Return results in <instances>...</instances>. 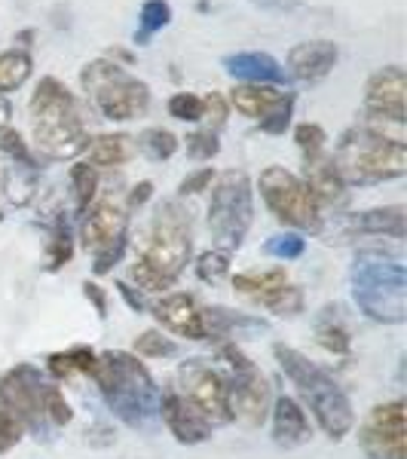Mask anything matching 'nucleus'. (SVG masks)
Listing matches in <instances>:
<instances>
[{"instance_id": "28", "label": "nucleus", "mask_w": 407, "mask_h": 459, "mask_svg": "<svg viewBox=\"0 0 407 459\" xmlns=\"http://www.w3.org/2000/svg\"><path fill=\"white\" fill-rule=\"evenodd\" d=\"M288 285V273L285 266H270V270H248V273H236L233 288L242 298H251L255 303H261L266 294H273L276 288Z\"/></svg>"}, {"instance_id": "25", "label": "nucleus", "mask_w": 407, "mask_h": 459, "mask_svg": "<svg viewBox=\"0 0 407 459\" xmlns=\"http://www.w3.org/2000/svg\"><path fill=\"white\" fill-rule=\"evenodd\" d=\"M316 343L331 355H350L352 352V331L343 318V309L337 303H325L313 322Z\"/></svg>"}, {"instance_id": "27", "label": "nucleus", "mask_w": 407, "mask_h": 459, "mask_svg": "<svg viewBox=\"0 0 407 459\" xmlns=\"http://www.w3.org/2000/svg\"><path fill=\"white\" fill-rule=\"evenodd\" d=\"M0 196L10 205H28L37 196V169L0 162Z\"/></svg>"}, {"instance_id": "52", "label": "nucleus", "mask_w": 407, "mask_h": 459, "mask_svg": "<svg viewBox=\"0 0 407 459\" xmlns=\"http://www.w3.org/2000/svg\"><path fill=\"white\" fill-rule=\"evenodd\" d=\"M10 117H13L10 101H6V95H0V129H6V126H10Z\"/></svg>"}, {"instance_id": "37", "label": "nucleus", "mask_w": 407, "mask_h": 459, "mask_svg": "<svg viewBox=\"0 0 407 459\" xmlns=\"http://www.w3.org/2000/svg\"><path fill=\"white\" fill-rule=\"evenodd\" d=\"M264 255L276 257V261H298V257L307 255V239L300 233H279L273 239H266Z\"/></svg>"}, {"instance_id": "6", "label": "nucleus", "mask_w": 407, "mask_h": 459, "mask_svg": "<svg viewBox=\"0 0 407 459\" xmlns=\"http://www.w3.org/2000/svg\"><path fill=\"white\" fill-rule=\"evenodd\" d=\"M331 160L346 184H383L407 172V144L377 135L359 123L340 135Z\"/></svg>"}, {"instance_id": "53", "label": "nucleus", "mask_w": 407, "mask_h": 459, "mask_svg": "<svg viewBox=\"0 0 407 459\" xmlns=\"http://www.w3.org/2000/svg\"><path fill=\"white\" fill-rule=\"evenodd\" d=\"M251 4H257V6H276V10H288V6H294L298 0H251Z\"/></svg>"}, {"instance_id": "43", "label": "nucleus", "mask_w": 407, "mask_h": 459, "mask_svg": "<svg viewBox=\"0 0 407 459\" xmlns=\"http://www.w3.org/2000/svg\"><path fill=\"white\" fill-rule=\"evenodd\" d=\"M184 144H187V153L199 162L205 160H214L221 153V142H218V132L212 129H196L190 132L187 138H184Z\"/></svg>"}, {"instance_id": "31", "label": "nucleus", "mask_w": 407, "mask_h": 459, "mask_svg": "<svg viewBox=\"0 0 407 459\" xmlns=\"http://www.w3.org/2000/svg\"><path fill=\"white\" fill-rule=\"evenodd\" d=\"M71 196H74V212L83 218V212L95 203L99 196V169L89 166V162H74L68 172Z\"/></svg>"}, {"instance_id": "51", "label": "nucleus", "mask_w": 407, "mask_h": 459, "mask_svg": "<svg viewBox=\"0 0 407 459\" xmlns=\"http://www.w3.org/2000/svg\"><path fill=\"white\" fill-rule=\"evenodd\" d=\"M34 37H37L34 28H25V31H19L16 37H13V43H16V49H31Z\"/></svg>"}, {"instance_id": "14", "label": "nucleus", "mask_w": 407, "mask_h": 459, "mask_svg": "<svg viewBox=\"0 0 407 459\" xmlns=\"http://www.w3.org/2000/svg\"><path fill=\"white\" fill-rule=\"evenodd\" d=\"M178 395L209 420L212 426H230L233 413L227 404V380L218 368L205 365L203 359H187L178 368Z\"/></svg>"}, {"instance_id": "9", "label": "nucleus", "mask_w": 407, "mask_h": 459, "mask_svg": "<svg viewBox=\"0 0 407 459\" xmlns=\"http://www.w3.org/2000/svg\"><path fill=\"white\" fill-rule=\"evenodd\" d=\"M257 190H261L264 205L279 224L300 230V233H319L325 227L322 205L309 194L303 178L288 172L285 166H266L257 178Z\"/></svg>"}, {"instance_id": "47", "label": "nucleus", "mask_w": 407, "mask_h": 459, "mask_svg": "<svg viewBox=\"0 0 407 459\" xmlns=\"http://www.w3.org/2000/svg\"><path fill=\"white\" fill-rule=\"evenodd\" d=\"M117 291H120V298L126 300V307L135 309V313H147V309H151L144 291H138L135 285H129V282H123V279H120V282H117Z\"/></svg>"}, {"instance_id": "8", "label": "nucleus", "mask_w": 407, "mask_h": 459, "mask_svg": "<svg viewBox=\"0 0 407 459\" xmlns=\"http://www.w3.org/2000/svg\"><path fill=\"white\" fill-rule=\"evenodd\" d=\"M251 224H255V187L248 172L227 169L214 175L209 187V233L214 248L227 255L242 248Z\"/></svg>"}, {"instance_id": "1", "label": "nucleus", "mask_w": 407, "mask_h": 459, "mask_svg": "<svg viewBox=\"0 0 407 459\" xmlns=\"http://www.w3.org/2000/svg\"><path fill=\"white\" fill-rule=\"evenodd\" d=\"M194 257V221L178 199H166L151 214V224L138 239V255L129 276L138 291L166 294L181 279Z\"/></svg>"}, {"instance_id": "15", "label": "nucleus", "mask_w": 407, "mask_h": 459, "mask_svg": "<svg viewBox=\"0 0 407 459\" xmlns=\"http://www.w3.org/2000/svg\"><path fill=\"white\" fill-rule=\"evenodd\" d=\"M359 447L368 459H407L402 398H392L368 411L365 423L359 426Z\"/></svg>"}, {"instance_id": "54", "label": "nucleus", "mask_w": 407, "mask_h": 459, "mask_svg": "<svg viewBox=\"0 0 407 459\" xmlns=\"http://www.w3.org/2000/svg\"><path fill=\"white\" fill-rule=\"evenodd\" d=\"M0 221H4V209H0Z\"/></svg>"}, {"instance_id": "40", "label": "nucleus", "mask_w": 407, "mask_h": 459, "mask_svg": "<svg viewBox=\"0 0 407 459\" xmlns=\"http://www.w3.org/2000/svg\"><path fill=\"white\" fill-rule=\"evenodd\" d=\"M294 142H298L303 160L309 157H319V153H325V144H328V132L322 129L319 123H298L294 126Z\"/></svg>"}, {"instance_id": "32", "label": "nucleus", "mask_w": 407, "mask_h": 459, "mask_svg": "<svg viewBox=\"0 0 407 459\" xmlns=\"http://www.w3.org/2000/svg\"><path fill=\"white\" fill-rule=\"evenodd\" d=\"M135 142L138 151L144 153L151 162H166L172 160L178 153V147H181V138L175 135V132L162 129V126H151V129L138 132V138H132Z\"/></svg>"}, {"instance_id": "18", "label": "nucleus", "mask_w": 407, "mask_h": 459, "mask_svg": "<svg viewBox=\"0 0 407 459\" xmlns=\"http://www.w3.org/2000/svg\"><path fill=\"white\" fill-rule=\"evenodd\" d=\"M160 420H162V426L169 429V435H172L178 444H187V447L205 444L214 432V426L209 420H205L187 398L178 395V392H166V395H162Z\"/></svg>"}, {"instance_id": "24", "label": "nucleus", "mask_w": 407, "mask_h": 459, "mask_svg": "<svg viewBox=\"0 0 407 459\" xmlns=\"http://www.w3.org/2000/svg\"><path fill=\"white\" fill-rule=\"evenodd\" d=\"M303 184H307L309 194L316 196V203H319L322 209L346 199V181H343V175L337 172L331 153H319V157L303 160Z\"/></svg>"}, {"instance_id": "45", "label": "nucleus", "mask_w": 407, "mask_h": 459, "mask_svg": "<svg viewBox=\"0 0 407 459\" xmlns=\"http://www.w3.org/2000/svg\"><path fill=\"white\" fill-rule=\"evenodd\" d=\"M212 181H214V169H212V166H203V169L190 172L181 184H178V194H181V196L203 194V190H209V187H212Z\"/></svg>"}, {"instance_id": "42", "label": "nucleus", "mask_w": 407, "mask_h": 459, "mask_svg": "<svg viewBox=\"0 0 407 459\" xmlns=\"http://www.w3.org/2000/svg\"><path fill=\"white\" fill-rule=\"evenodd\" d=\"M169 117H175V120L181 123H199L203 120V95H194V92H175L172 99H169Z\"/></svg>"}, {"instance_id": "13", "label": "nucleus", "mask_w": 407, "mask_h": 459, "mask_svg": "<svg viewBox=\"0 0 407 459\" xmlns=\"http://www.w3.org/2000/svg\"><path fill=\"white\" fill-rule=\"evenodd\" d=\"M227 101L239 114H246L248 120L261 126V132H266V135H285L291 129L298 95L270 83H236Z\"/></svg>"}, {"instance_id": "16", "label": "nucleus", "mask_w": 407, "mask_h": 459, "mask_svg": "<svg viewBox=\"0 0 407 459\" xmlns=\"http://www.w3.org/2000/svg\"><path fill=\"white\" fill-rule=\"evenodd\" d=\"M407 77L402 65H386L365 83V120L404 126Z\"/></svg>"}, {"instance_id": "34", "label": "nucleus", "mask_w": 407, "mask_h": 459, "mask_svg": "<svg viewBox=\"0 0 407 459\" xmlns=\"http://www.w3.org/2000/svg\"><path fill=\"white\" fill-rule=\"evenodd\" d=\"M74 257V236L71 227L65 221V214H58L53 230H49V242H47V270L56 273L62 266H68Z\"/></svg>"}, {"instance_id": "20", "label": "nucleus", "mask_w": 407, "mask_h": 459, "mask_svg": "<svg viewBox=\"0 0 407 459\" xmlns=\"http://www.w3.org/2000/svg\"><path fill=\"white\" fill-rule=\"evenodd\" d=\"M337 236H392L404 239V205H380V209L343 214L337 221Z\"/></svg>"}, {"instance_id": "22", "label": "nucleus", "mask_w": 407, "mask_h": 459, "mask_svg": "<svg viewBox=\"0 0 407 459\" xmlns=\"http://www.w3.org/2000/svg\"><path fill=\"white\" fill-rule=\"evenodd\" d=\"M221 68L230 74L239 83H270V86H285L288 74L279 65L276 56L261 53V49H246V53H230L221 58Z\"/></svg>"}, {"instance_id": "39", "label": "nucleus", "mask_w": 407, "mask_h": 459, "mask_svg": "<svg viewBox=\"0 0 407 459\" xmlns=\"http://www.w3.org/2000/svg\"><path fill=\"white\" fill-rule=\"evenodd\" d=\"M230 273V255L221 248H212V251H203V255L196 257V276L203 279V282H221V279Z\"/></svg>"}, {"instance_id": "21", "label": "nucleus", "mask_w": 407, "mask_h": 459, "mask_svg": "<svg viewBox=\"0 0 407 459\" xmlns=\"http://www.w3.org/2000/svg\"><path fill=\"white\" fill-rule=\"evenodd\" d=\"M337 58L340 49L334 40H325V37H319V40H303L288 53V71H291V77L303 80V83H319V80H325L334 71Z\"/></svg>"}, {"instance_id": "4", "label": "nucleus", "mask_w": 407, "mask_h": 459, "mask_svg": "<svg viewBox=\"0 0 407 459\" xmlns=\"http://www.w3.org/2000/svg\"><path fill=\"white\" fill-rule=\"evenodd\" d=\"M273 359L279 361V371L294 383L303 411L313 413V420L331 441H343L355 429V411L343 386L325 371L319 361H313L307 352L294 350V346L276 343Z\"/></svg>"}, {"instance_id": "33", "label": "nucleus", "mask_w": 407, "mask_h": 459, "mask_svg": "<svg viewBox=\"0 0 407 459\" xmlns=\"http://www.w3.org/2000/svg\"><path fill=\"white\" fill-rule=\"evenodd\" d=\"M172 25V4L169 0H144L142 13H138V31H135V43L138 47H147L153 34H160L162 28Z\"/></svg>"}, {"instance_id": "29", "label": "nucleus", "mask_w": 407, "mask_h": 459, "mask_svg": "<svg viewBox=\"0 0 407 459\" xmlns=\"http://www.w3.org/2000/svg\"><path fill=\"white\" fill-rule=\"evenodd\" d=\"M95 359H99V352H95L92 346H71V350L47 355V371L53 374L56 380H71V377H77V374L89 377L95 368Z\"/></svg>"}, {"instance_id": "46", "label": "nucleus", "mask_w": 407, "mask_h": 459, "mask_svg": "<svg viewBox=\"0 0 407 459\" xmlns=\"http://www.w3.org/2000/svg\"><path fill=\"white\" fill-rule=\"evenodd\" d=\"M19 441H22V426L0 407V454H10Z\"/></svg>"}, {"instance_id": "17", "label": "nucleus", "mask_w": 407, "mask_h": 459, "mask_svg": "<svg viewBox=\"0 0 407 459\" xmlns=\"http://www.w3.org/2000/svg\"><path fill=\"white\" fill-rule=\"evenodd\" d=\"M166 331L187 340H205L203 328V307L196 303L194 294L187 291H166L160 300L151 303L147 309Z\"/></svg>"}, {"instance_id": "41", "label": "nucleus", "mask_w": 407, "mask_h": 459, "mask_svg": "<svg viewBox=\"0 0 407 459\" xmlns=\"http://www.w3.org/2000/svg\"><path fill=\"white\" fill-rule=\"evenodd\" d=\"M74 420V407L71 402L65 398L62 386H56V383H49L47 386V423L56 429H65Z\"/></svg>"}, {"instance_id": "19", "label": "nucleus", "mask_w": 407, "mask_h": 459, "mask_svg": "<svg viewBox=\"0 0 407 459\" xmlns=\"http://www.w3.org/2000/svg\"><path fill=\"white\" fill-rule=\"evenodd\" d=\"M270 426H273V441L282 450H294L313 441V423H309L307 411L300 407L298 398H291V395L273 398Z\"/></svg>"}, {"instance_id": "38", "label": "nucleus", "mask_w": 407, "mask_h": 459, "mask_svg": "<svg viewBox=\"0 0 407 459\" xmlns=\"http://www.w3.org/2000/svg\"><path fill=\"white\" fill-rule=\"evenodd\" d=\"M135 352L142 355V359H172V355H178V343L169 340L162 331L151 328L135 337Z\"/></svg>"}, {"instance_id": "26", "label": "nucleus", "mask_w": 407, "mask_h": 459, "mask_svg": "<svg viewBox=\"0 0 407 459\" xmlns=\"http://www.w3.org/2000/svg\"><path fill=\"white\" fill-rule=\"evenodd\" d=\"M83 153L89 157V166L117 169V166H123V162L132 160V153H135V142H132L129 135H123V132H105V135L89 138Z\"/></svg>"}, {"instance_id": "12", "label": "nucleus", "mask_w": 407, "mask_h": 459, "mask_svg": "<svg viewBox=\"0 0 407 459\" xmlns=\"http://www.w3.org/2000/svg\"><path fill=\"white\" fill-rule=\"evenodd\" d=\"M47 377L31 361H19L0 374V407L37 441L53 438V426L47 423Z\"/></svg>"}, {"instance_id": "7", "label": "nucleus", "mask_w": 407, "mask_h": 459, "mask_svg": "<svg viewBox=\"0 0 407 459\" xmlns=\"http://www.w3.org/2000/svg\"><path fill=\"white\" fill-rule=\"evenodd\" d=\"M80 86L89 105L110 123H129L151 108V86L126 71V65L110 62V58L86 62L80 71Z\"/></svg>"}, {"instance_id": "35", "label": "nucleus", "mask_w": 407, "mask_h": 459, "mask_svg": "<svg viewBox=\"0 0 407 459\" xmlns=\"http://www.w3.org/2000/svg\"><path fill=\"white\" fill-rule=\"evenodd\" d=\"M261 307H266L270 313L282 316V318H294L303 313V307H307V298H303V291L298 285H282L276 288L273 294H266V298L261 300Z\"/></svg>"}, {"instance_id": "49", "label": "nucleus", "mask_w": 407, "mask_h": 459, "mask_svg": "<svg viewBox=\"0 0 407 459\" xmlns=\"http://www.w3.org/2000/svg\"><path fill=\"white\" fill-rule=\"evenodd\" d=\"M151 196H153V181H138L135 187L129 190V196H126V212L142 209V205H144Z\"/></svg>"}, {"instance_id": "30", "label": "nucleus", "mask_w": 407, "mask_h": 459, "mask_svg": "<svg viewBox=\"0 0 407 459\" xmlns=\"http://www.w3.org/2000/svg\"><path fill=\"white\" fill-rule=\"evenodd\" d=\"M34 71V58L28 49H6V53H0V95L6 92H16L28 83V77H31Z\"/></svg>"}, {"instance_id": "36", "label": "nucleus", "mask_w": 407, "mask_h": 459, "mask_svg": "<svg viewBox=\"0 0 407 459\" xmlns=\"http://www.w3.org/2000/svg\"><path fill=\"white\" fill-rule=\"evenodd\" d=\"M0 153L6 157V162H16V166H28V169H40L31 153V147L28 142L22 138L19 129H13V126H6V129H0Z\"/></svg>"}, {"instance_id": "11", "label": "nucleus", "mask_w": 407, "mask_h": 459, "mask_svg": "<svg viewBox=\"0 0 407 459\" xmlns=\"http://www.w3.org/2000/svg\"><path fill=\"white\" fill-rule=\"evenodd\" d=\"M221 359L230 368V371L224 374V380H227V404H230L233 423H246L251 429L264 426L266 417H270V404H273L270 380H266L261 368H257L236 343L221 346Z\"/></svg>"}, {"instance_id": "23", "label": "nucleus", "mask_w": 407, "mask_h": 459, "mask_svg": "<svg viewBox=\"0 0 407 459\" xmlns=\"http://www.w3.org/2000/svg\"><path fill=\"white\" fill-rule=\"evenodd\" d=\"M203 328L205 340H218V343H236L255 334H264L266 322L248 313H233L227 307H205L203 309Z\"/></svg>"}, {"instance_id": "50", "label": "nucleus", "mask_w": 407, "mask_h": 459, "mask_svg": "<svg viewBox=\"0 0 407 459\" xmlns=\"http://www.w3.org/2000/svg\"><path fill=\"white\" fill-rule=\"evenodd\" d=\"M114 441H117L114 429L105 423H95L92 429H86V444H92V447H110Z\"/></svg>"}, {"instance_id": "10", "label": "nucleus", "mask_w": 407, "mask_h": 459, "mask_svg": "<svg viewBox=\"0 0 407 459\" xmlns=\"http://www.w3.org/2000/svg\"><path fill=\"white\" fill-rule=\"evenodd\" d=\"M83 248L92 255V273L108 276L129 248V212L114 196H101L83 212L80 224Z\"/></svg>"}, {"instance_id": "44", "label": "nucleus", "mask_w": 407, "mask_h": 459, "mask_svg": "<svg viewBox=\"0 0 407 459\" xmlns=\"http://www.w3.org/2000/svg\"><path fill=\"white\" fill-rule=\"evenodd\" d=\"M227 114H230V108H227V99L221 92H209L203 99V120H209L212 132H218L227 123Z\"/></svg>"}, {"instance_id": "2", "label": "nucleus", "mask_w": 407, "mask_h": 459, "mask_svg": "<svg viewBox=\"0 0 407 459\" xmlns=\"http://www.w3.org/2000/svg\"><path fill=\"white\" fill-rule=\"evenodd\" d=\"M89 377L120 423L129 429H144V432L157 426L162 392L144 361H138V355L123 350L99 352Z\"/></svg>"}, {"instance_id": "48", "label": "nucleus", "mask_w": 407, "mask_h": 459, "mask_svg": "<svg viewBox=\"0 0 407 459\" xmlns=\"http://www.w3.org/2000/svg\"><path fill=\"white\" fill-rule=\"evenodd\" d=\"M83 298L95 307L99 318H108V291L99 282H83Z\"/></svg>"}, {"instance_id": "5", "label": "nucleus", "mask_w": 407, "mask_h": 459, "mask_svg": "<svg viewBox=\"0 0 407 459\" xmlns=\"http://www.w3.org/2000/svg\"><path fill=\"white\" fill-rule=\"evenodd\" d=\"M350 291L359 313L377 325L407 322V270L395 257L361 255L350 266Z\"/></svg>"}, {"instance_id": "3", "label": "nucleus", "mask_w": 407, "mask_h": 459, "mask_svg": "<svg viewBox=\"0 0 407 459\" xmlns=\"http://www.w3.org/2000/svg\"><path fill=\"white\" fill-rule=\"evenodd\" d=\"M34 147L53 162L74 160L86 151L89 129L77 95L58 77H43L28 101Z\"/></svg>"}]
</instances>
